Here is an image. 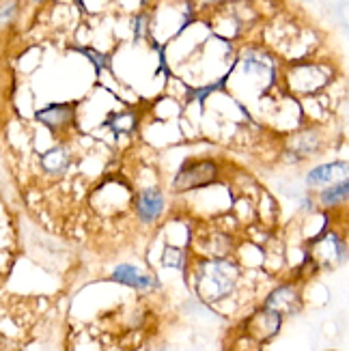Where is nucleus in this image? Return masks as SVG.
Masks as SVG:
<instances>
[{
    "label": "nucleus",
    "mask_w": 349,
    "mask_h": 351,
    "mask_svg": "<svg viewBox=\"0 0 349 351\" xmlns=\"http://www.w3.org/2000/svg\"><path fill=\"white\" fill-rule=\"evenodd\" d=\"M82 54H86L91 60H93V65H95L97 73H99L104 67H108V56H104V54H99V52H93V50H82Z\"/></svg>",
    "instance_id": "obj_14"
},
{
    "label": "nucleus",
    "mask_w": 349,
    "mask_h": 351,
    "mask_svg": "<svg viewBox=\"0 0 349 351\" xmlns=\"http://www.w3.org/2000/svg\"><path fill=\"white\" fill-rule=\"evenodd\" d=\"M218 177V166L211 160H203V162H192L186 164L184 169L179 171V175L175 177L173 188L175 190H192V188H201V186H209L214 183Z\"/></svg>",
    "instance_id": "obj_2"
},
{
    "label": "nucleus",
    "mask_w": 349,
    "mask_h": 351,
    "mask_svg": "<svg viewBox=\"0 0 349 351\" xmlns=\"http://www.w3.org/2000/svg\"><path fill=\"white\" fill-rule=\"evenodd\" d=\"M73 104H52L48 108H43L37 112V119L45 128H50L54 134H58L60 130H67L73 121Z\"/></svg>",
    "instance_id": "obj_4"
},
{
    "label": "nucleus",
    "mask_w": 349,
    "mask_h": 351,
    "mask_svg": "<svg viewBox=\"0 0 349 351\" xmlns=\"http://www.w3.org/2000/svg\"><path fill=\"white\" fill-rule=\"evenodd\" d=\"M237 267L229 261H207L196 274V291L205 302H220L233 291Z\"/></svg>",
    "instance_id": "obj_1"
},
{
    "label": "nucleus",
    "mask_w": 349,
    "mask_h": 351,
    "mask_svg": "<svg viewBox=\"0 0 349 351\" xmlns=\"http://www.w3.org/2000/svg\"><path fill=\"white\" fill-rule=\"evenodd\" d=\"M296 306H298V295L291 287H280L267 298V308L274 311V313L293 311Z\"/></svg>",
    "instance_id": "obj_9"
},
{
    "label": "nucleus",
    "mask_w": 349,
    "mask_h": 351,
    "mask_svg": "<svg viewBox=\"0 0 349 351\" xmlns=\"http://www.w3.org/2000/svg\"><path fill=\"white\" fill-rule=\"evenodd\" d=\"M347 194H349V183H347V179H343L341 183H335V186H330V188L322 190L320 201H322V205H326V207H335V205H339V203L345 201Z\"/></svg>",
    "instance_id": "obj_11"
},
{
    "label": "nucleus",
    "mask_w": 349,
    "mask_h": 351,
    "mask_svg": "<svg viewBox=\"0 0 349 351\" xmlns=\"http://www.w3.org/2000/svg\"><path fill=\"white\" fill-rule=\"evenodd\" d=\"M108 125L115 134H132L139 125V117L136 112H117L108 119Z\"/></svg>",
    "instance_id": "obj_10"
},
{
    "label": "nucleus",
    "mask_w": 349,
    "mask_h": 351,
    "mask_svg": "<svg viewBox=\"0 0 349 351\" xmlns=\"http://www.w3.org/2000/svg\"><path fill=\"white\" fill-rule=\"evenodd\" d=\"M35 3H41V0H35Z\"/></svg>",
    "instance_id": "obj_15"
},
{
    "label": "nucleus",
    "mask_w": 349,
    "mask_h": 351,
    "mask_svg": "<svg viewBox=\"0 0 349 351\" xmlns=\"http://www.w3.org/2000/svg\"><path fill=\"white\" fill-rule=\"evenodd\" d=\"M328 82V75L317 65H300L289 73V84L298 93H313Z\"/></svg>",
    "instance_id": "obj_3"
},
{
    "label": "nucleus",
    "mask_w": 349,
    "mask_h": 351,
    "mask_svg": "<svg viewBox=\"0 0 349 351\" xmlns=\"http://www.w3.org/2000/svg\"><path fill=\"white\" fill-rule=\"evenodd\" d=\"M15 9H18V3H15V0H5V3H0V26H7L13 20Z\"/></svg>",
    "instance_id": "obj_13"
},
{
    "label": "nucleus",
    "mask_w": 349,
    "mask_h": 351,
    "mask_svg": "<svg viewBox=\"0 0 349 351\" xmlns=\"http://www.w3.org/2000/svg\"><path fill=\"white\" fill-rule=\"evenodd\" d=\"M71 158L67 154V149L65 147H54L50 151H45V154L41 156V166H43V171L45 173H63L67 171V166H69Z\"/></svg>",
    "instance_id": "obj_8"
},
{
    "label": "nucleus",
    "mask_w": 349,
    "mask_h": 351,
    "mask_svg": "<svg viewBox=\"0 0 349 351\" xmlns=\"http://www.w3.org/2000/svg\"><path fill=\"white\" fill-rule=\"evenodd\" d=\"M339 177H347V164L345 162H332V164H324V166H317L306 175V183L309 186H328L330 181H335Z\"/></svg>",
    "instance_id": "obj_6"
},
{
    "label": "nucleus",
    "mask_w": 349,
    "mask_h": 351,
    "mask_svg": "<svg viewBox=\"0 0 349 351\" xmlns=\"http://www.w3.org/2000/svg\"><path fill=\"white\" fill-rule=\"evenodd\" d=\"M162 209H164V196L158 188L143 190L136 196V211H139L143 222H156L162 216Z\"/></svg>",
    "instance_id": "obj_5"
},
{
    "label": "nucleus",
    "mask_w": 349,
    "mask_h": 351,
    "mask_svg": "<svg viewBox=\"0 0 349 351\" xmlns=\"http://www.w3.org/2000/svg\"><path fill=\"white\" fill-rule=\"evenodd\" d=\"M112 280L123 282L128 287H136V289H149L151 285H154V278L145 276V274H141L139 269L132 267V265H119V267H115Z\"/></svg>",
    "instance_id": "obj_7"
},
{
    "label": "nucleus",
    "mask_w": 349,
    "mask_h": 351,
    "mask_svg": "<svg viewBox=\"0 0 349 351\" xmlns=\"http://www.w3.org/2000/svg\"><path fill=\"white\" fill-rule=\"evenodd\" d=\"M164 265L181 269V267H184V252L175 250V248H166L164 250Z\"/></svg>",
    "instance_id": "obj_12"
}]
</instances>
